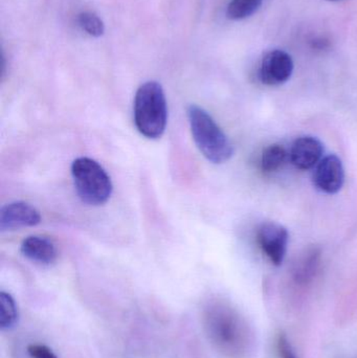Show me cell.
<instances>
[{"label":"cell","mask_w":357,"mask_h":358,"mask_svg":"<svg viewBox=\"0 0 357 358\" xmlns=\"http://www.w3.org/2000/svg\"><path fill=\"white\" fill-rule=\"evenodd\" d=\"M327 1H337V0H327Z\"/></svg>","instance_id":"18"},{"label":"cell","mask_w":357,"mask_h":358,"mask_svg":"<svg viewBox=\"0 0 357 358\" xmlns=\"http://www.w3.org/2000/svg\"><path fill=\"white\" fill-rule=\"evenodd\" d=\"M40 222H41L40 213L27 202H12V203L2 206L0 210V229L1 231L36 227Z\"/></svg>","instance_id":"8"},{"label":"cell","mask_w":357,"mask_h":358,"mask_svg":"<svg viewBox=\"0 0 357 358\" xmlns=\"http://www.w3.org/2000/svg\"><path fill=\"white\" fill-rule=\"evenodd\" d=\"M278 352L280 355V358H297L295 352H293V347H291V343L287 340L285 334H281L278 338Z\"/></svg>","instance_id":"17"},{"label":"cell","mask_w":357,"mask_h":358,"mask_svg":"<svg viewBox=\"0 0 357 358\" xmlns=\"http://www.w3.org/2000/svg\"><path fill=\"white\" fill-rule=\"evenodd\" d=\"M79 27L92 37H101L105 33V24L102 19L92 12H82L78 16Z\"/></svg>","instance_id":"15"},{"label":"cell","mask_w":357,"mask_h":358,"mask_svg":"<svg viewBox=\"0 0 357 358\" xmlns=\"http://www.w3.org/2000/svg\"><path fill=\"white\" fill-rule=\"evenodd\" d=\"M188 119L193 140L207 161L220 165L232 159L234 155L232 143L205 109L191 105Z\"/></svg>","instance_id":"3"},{"label":"cell","mask_w":357,"mask_h":358,"mask_svg":"<svg viewBox=\"0 0 357 358\" xmlns=\"http://www.w3.org/2000/svg\"><path fill=\"white\" fill-rule=\"evenodd\" d=\"M203 325L212 344L226 357H238L245 344V327L228 305L214 302L203 311Z\"/></svg>","instance_id":"1"},{"label":"cell","mask_w":357,"mask_h":358,"mask_svg":"<svg viewBox=\"0 0 357 358\" xmlns=\"http://www.w3.org/2000/svg\"><path fill=\"white\" fill-rule=\"evenodd\" d=\"M314 187L326 194H337L345 182V169L341 159L330 155L321 159L312 176Z\"/></svg>","instance_id":"7"},{"label":"cell","mask_w":357,"mask_h":358,"mask_svg":"<svg viewBox=\"0 0 357 358\" xmlns=\"http://www.w3.org/2000/svg\"><path fill=\"white\" fill-rule=\"evenodd\" d=\"M27 353L31 358H58L52 349L41 344L29 345L27 347Z\"/></svg>","instance_id":"16"},{"label":"cell","mask_w":357,"mask_h":358,"mask_svg":"<svg viewBox=\"0 0 357 358\" xmlns=\"http://www.w3.org/2000/svg\"><path fill=\"white\" fill-rule=\"evenodd\" d=\"M71 176L78 195L85 203L101 206L110 198L112 182L98 162L79 157L71 165Z\"/></svg>","instance_id":"4"},{"label":"cell","mask_w":357,"mask_h":358,"mask_svg":"<svg viewBox=\"0 0 357 358\" xmlns=\"http://www.w3.org/2000/svg\"><path fill=\"white\" fill-rule=\"evenodd\" d=\"M134 124L142 136L156 140L167 126L168 107L165 92L159 82L149 81L138 87L134 98Z\"/></svg>","instance_id":"2"},{"label":"cell","mask_w":357,"mask_h":358,"mask_svg":"<svg viewBox=\"0 0 357 358\" xmlns=\"http://www.w3.org/2000/svg\"><path fill=\"white\" fill-rule=\"evenodd\" d=\"M295 64L289 52L274 50L266 52L259 67V79L264 85L278 86L291 79Z\"/></svg>","instance_id":"6"},{"label":"cell","mask_w":357,"mask_h":358,"mask_svg":"<svg viewBox=\"0 0 357 358\" xmlns=\"http://www.w3.org/2000/svg\"><path fill=\"white\" fill-rule=\"evenodd\" d=\"M262 3L263 0H231L226 8V17L231 20H243L253 16Z\"/></svg>","instance_id":"14"},{"label":"cell","mask_w":357,"mask_h":358,"mask_svg":"<svg viewBox=\"0 0 357 358\" xmlns=\"http://www.w3.org/2000/svg\"><path fill=\"white\" fill-rule=\"evenodd\" d=\"M19 320L18 306L14 298L6 292H0V328L12 329Z\"/></svg>","instance_id":"13"},{"label":"cell","mask_w":357,"mask_h":358,"mask_svg":"<svg viewBox=\"0 0 357 358\" xmlns=\"http://www.w3.org/2000/svg\"><path fill=\"white\" fill-rule=\"evenodd\" d=\"M257 241L262 252L276 266L282 265L289 246V231L276 222H264L258 227Z\"/></svg>","instance_id":"5"},{"label":"cell","mask_w":357,"mask_h":358,"mask_svg":"<svg viewBox=\"0 0 357 358\" xmlns=\"http://www.w3.org/2000/svg\"><path fill=\"white\" fill-rule=\"evenodd\" d=\"M320 250L318 248L307 250L296 266L295 275L297 281L305 283L316 275L320 265Z\"/></svg>","instance_id":"12"},{"label":"cell","mask_w":357,"mask_h":358,"mask_svg":"<svg viewBox=\"0 0 357 358\" xmlns=\"http://www.w3.org/2000/svg\"><path fill=\"white\" fill-rule=\"evenodd\" d=\"M289 159V152L284 146L270 145L262 153L261 169L265 173H272L282 169Z\"/></svg>","instance_id":"11"},{"label":"cell","mask_w":357,"mask_h":358,"mask_svg":"<svg viewBox=\"0 0 357 358\" xmlns=\"http://www.w3.org/2000/svg\"><path fill=\"white\" fill-rule=\"evenodd\" d=\"M324 153L322 142L314 136H301L293 142L289 151V159L296 168L309 170L316 167Z\"/></svg>","instance_id":"9"},{"label":"cell","mask_w":357,"mask_h":358,"mask_svg":"<svg viewBox=\"0 0 357 358\" xmlns=\"http://www.w3.org/2000/svg\"><path fill=\"white\" fill-rule=\"evenodd\" d=\"M21 252L31 262L41 265L52 264L58 257L54 242L40 236H31L23 240Z\"/></svg>","instance_id":"10"}]
</instances>
